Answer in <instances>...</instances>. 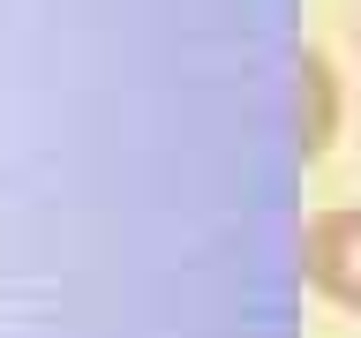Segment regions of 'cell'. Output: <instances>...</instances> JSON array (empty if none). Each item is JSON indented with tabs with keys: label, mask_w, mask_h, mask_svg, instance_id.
Here are the masks:
<instances>
[{
	"label": "cell",
	"mask_w": 361,
	"mask_h": 338,
	"mask_svg": "<svg viewBox=\"0 0 361 338\" xmlns=\"http://www.w3.org/2000/svg\"><path fill=\"white\" fill-rule=\"evenodd\" d=\"M301 270L324 301L361 315V203H331L301 225Z\"/></svg>",
	"instance_id": "obj_1"
},
{
	"label": "cell",
	"mask_w": 361,
	"mask_h": 338,
	"mask_svg": "<svg viewBox=\"0 0 361 338\" xmlns=\"http://www.w3.org/2000/svg\"><path fill=\"white\" fill-rule=\"evenodd\" d=\"M338 135V75L324 61V45L301 53V158H324Z\"/></svg>",
	"instance_id": "obj_2"
}]
</instances>
